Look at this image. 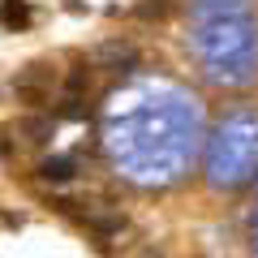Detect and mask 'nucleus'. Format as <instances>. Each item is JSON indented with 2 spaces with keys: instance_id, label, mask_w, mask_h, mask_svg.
Segmentation results:
<instances>
[{
  "instance_id": "nucleus-4",
  "label": "nucleus",
  "mask_w": 258,
  "mask_h": 258,
  "mask_svg": "<svg viewBox=\"0 0 258 258\" xmlns=\"http://www.w3.org/2000/svg\"><path fill=\"white\" fill-rule=\"evenodd\" d=\"M39 176H43V181H69V176H74V159L69 155H52V159H43V164H39Z\"/></svg>"
},
{
  "instance_id": "nucleus-2",
  "label": "nucleus",
  "mask_w": 258,
  "mask_h": 258,
  "mask_svg": "<svg viewBox=\"0 0 258 258\" xmlns=\"http://www.w3.org/2000/svg\"><path fill=\"white\" fill-rule=\"evenodd\" d=\"M95 64H108V69H134L138 64V47H129V43H103L99 52H95Z\"/></svg>"
},
{
  "instance_id": "nucleus-7",
  "label": "nucleus",
  "mask_w": 258,
  "mask_h": 258,
  "mask_svg": "<svg viewBox=\"0 0 258 258\" xmlns=\"http://www.w3.org/2000/svg\"><path fill=\"white\" fill-rule=\"evenodd\" d=\"M172 9V0H147V5H138V18H164V13Z\"/></svg>"
},
{
  "instance_id": "nucleus-1",
  "label": "nucleus",
  "mask_w": 258,
  "mask_h": 258,
  "mask_svg": "<svg viewBox=\"0 0 258 258\" xmlns=\"http://www.w3.org/2000/svg\"><path fill=\"white\" fill-rule=\"evenodd\" d=\"M13 91H18V99L26 103V108H43L47 95H52V74H47L43 64H30L26 74H18Z\"/></svg>"
},
{
  "instance_id": "nucleus-3",
  "label": "nucleus",
  "mask_w": 258,
  "mask_h": 258,
  "mask_svg": "<svg viewBox=\"0 0 258 258\" xmlns=\"http://www.w3.org/2000/svg\"><path fill=\"white\" fill-rule=\"evenodd\" d=\"M0 22L9 30H26L35 22V9H30V0H5L0 5Z\"/></svg>"
},
{
  "instance_id": "nucleus-6",
  "label": "nucleus",
  "mask_w": 258,
  "mask_h": 258,
  "mask_svg": "<svg viewBox=\"0 0 258 258\" xmlns=\"http://www.w3.org/2000/svg\"><path fill=\"white\" fill-rule=\"evenodd\" d=\"M86 82H91V74H86V69H74V74L64 78V91H69V99H78V95L86 91Z\"/></svg>"
},
{
  "instance_id": "nucleus-5",
  "label": "nucleus",
  "mask_w": 258,
  "mask_h": 258,
  "mask_svg": "<svg viewBox=\"0 0 258 258\" xmlns=\"http://www.w3.org/2000/svg\"><path fill=\"white\" fill-rule=\"evenodd\" d=\"M22 134H26V142L43 147V142L52 138V116H26L22 120Z\"/></svg>"
},
{
  "instance_id": "nucleus-8",
  "label": "nucleus",
  "mask_w": 258,
  "mask_h": 258,
  "mask_svg": "<svg viewBox=\"0 0 258 258\" xmlns=\"http://www.w3.org/2000/svg\"><path fill=\"white\" fill-rule=\"evenodd\" d=\"M91 228L99 232V237H116V232L125 228V220H91Z\"/></svg>"
},
{
  "instance_id": "nucleus-9",
  "label": "nucleus",
  "mask_w": 258,
  "mask_h": 258,
  "mask_svg": "<svg viewBox=\"0 0 258 258\" xmlns=\"http://www.w3.org/2000/svg\"><path fill=\"white\" fill-rule=\"evenodd\" d=\"M0 159H9V142H5V134H0Z\"/></svg>"
}]
</instances>
